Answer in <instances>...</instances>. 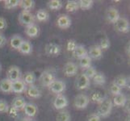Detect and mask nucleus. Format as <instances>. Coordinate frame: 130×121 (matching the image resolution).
<instances>
[{"mask_svg":"<svg viewBox=\"0 0 130 121\" xmlns=\"http://www.w3.org/2000/svg\"><path fill=\"white\" fill-rule=\"evenodd\" d=\"M27 95L29 98H39L41 96V92L39 90V88L35 86V85H30V86H27L26 89Z\"/></svg>","mask_w":130,"mask_h":121,"instance_id":"obj_15","label":"nucleus"},{"mask_svg":"<svg viewBox=\"0 0 130 121\" xmlns=\"http://www.w3.org/2000/svg\"><path fill=\"white\" fill-rule=\"evenodd\" d=\"M56 80L55 75L51 70H45L41 74V77L39 78L40 83L43 87H48L50 85Z\"/></svg>","mask_w":130,"mask_h":121,"instance_id":"obj_4","label":"nucleus"},{"mask_svg":"<svg viewBox=\"0 0 130 121\" xmlns=\"http://www.w3.org/2000/svg\"><path fill=\"white\" fill-rule=\"evenodd\" d=\"M19 111L15 109L14 107H9V110H8V115L10 117L13 118V119H17L18 117H19Z\"/></svg>","mask_w":130,"mask_h":121,"instance_id":"obj_42","label":"nucleus"},{"mask_svg":"<svg viewBox=\"0 0 130 121\" xmlns=\"http://www.w3.org/2000/svg\"><path fill=\"white\" fill-rule=\"evenodd\" d=\"M92 81L95 85L102 86V85H104L106 83V78L103 73H97L95 75V77L92 78Z\"/></svg>","mask_w":130,"mask_h":121,"instance_id":"obj_31","label":"nucleus"},{"mask_svg":"<svg viewBox=\"0 0 130 121\" xmlns=\"http://www.w3.org/2000/svg\"><path fill=\"white\" fill-rule=\"evenodd\" d=\"M26 103H27V102L23 96H17V97L14 98V99L12 100L11 107H14L15 109H16L18 111H20V110L24 109V107H25Z\"/></svg>","mask_w":130,"mask_h":121,"instance_id":"obj_19","label":"nucleus"},{"mask_svg":"<svg viewBox=\"0 0 130 121\" xmlns=\"http://www.w3.org/2000/svg\"><path fill=\"white\" fill-rule=\"evenodd\" d=\"M24 82L26 84V86H30V85H34L36 81H37V76H36L34 72L28 71L24 74L23 79Z\"/></svg>","mask_w":130,"mask_h":121,"instance_id":"obj_23","label":"nucleus"},{"mask_svg":"<svg viewBox=\"0 0 130 121\" xmlns=\"http://www.w3.org/2000/svg\"><path fill=\"white\" fill-rule=\"evenodd\" d=\"M0 71H1V65H0Z\"/></svg>","mask_w":130,"mask_h":121,"instance_id":"obj_47","label":"nucleus"},{"mask_svg":"<svg viewBox=\"0 0 130 121\" xmlns=\"http://www.w3.org/2000/svg\"><path fill=\"white\" fill-rule=\"evenodd\" d=\"M113 24L115 29L119 32L128 33L129 32V28H130L129 22L126 18L120 17Z\"/></svg>","mask_w":130,"mask_h":121,"instance_id":"obj_5","label":"nucleus"},{"mask_svg":"<svg viewBox=\"0 0 130 121\" xmlns=\"http://www.w3.org/2000/svg\"><path fill=\"white\" fill-rule=\"evenodd\" d=\"M25 33L28 37L31 38H36L39 36L40 28L38 27V25H37L36 24L28 25V26H27L25 28Z\"/></svg>","mask_w":130,"mask_h":121,"instance_id":"obj_17","label":"nucleus"},{"mask_svg":"<svg viewBox=\"0 0 130 121\" xmlns=\"http://www.w3.org/2000/svg\"><path fill=\"white\" fill-rule=\"evenodd\" d=\"M120 12L116 7H111L107 10L106 12V18L107 20L111 24H114L115 22L120 18Z\"/></svg>","mask_w":130,"mask_h":121,"instance_id":"obj_14","label":"nucleus"},{"mask_svg":"<svg viewBox=\"0 0 130 121\" xmlns=\"http://www.w3.org/2000/svg\"><path fill=\"white\" fill-rule=\"evenodd\" d=\"M0 91L5 94L12 92V82L7 78L0 80Z\"/></svg>","mask_w":130,"mask_h":121,"instance_id":"obj_20","label":"nucleus"},{"mask_svg":"<svg viewBox=\"0 0 130 121\" xmlns=\"http://www.w3.org/2000/svg\"><path fill=\"white\" fill-rule=\"evenodd\" d=\"M65 8H66V10L68 12H70V13L75 12V11H77L79 9L78 3V1H74V0L67 1Z\"/></svg>","mask_w":130,"mask_h":121,"instance_id":"obj_29","label":"nucleus"},{"mask_svg":"<svg viewBox=\"0 0 130 121\" xmlns=\"http://www.w3.org/2000/svg\"><path fill=\"white\" fill-rule=\"evenodd\" d=\"M7 27V22L5 18L0 16V31L6 29Z\"/></svg>","mask_w":130,"mask_h":121,"instance_id":"obj_44","label":"nucleus"},{"mask_svg":"<svg viewBox=\"0 0 130 121\" xmlns=\"http://www.w3.org/2000/svg\"><path fill=\"white\" fill-rule=\"evenodd\" d=\"M77 46H78V44H77V41H76L75 40L71 39V40H69L68 41H67L66 48L69 52H73Z\"/></svg>","mask_w":130,"mask_h":121,"instance_id":"obj_41","label":"nucleus"},{"mask_svg":"<svg viewBox=\"0 0 130 121\" xmlns=\"http://www.w3.org/2000/svg\"><path fill=\"white\" fill-rule=\"evenodd\" d=\"M126 102H127V97L122 93H120L118 95L114 96L112 100L113 105L116 107H124Z\"/></svg>","mask_w":130,"mask_h":121,"instance_id":"obj_24","label":"nucleus"},{"mask_svg":"<svg viewBox=\"0 0 130 121\" xmlns=\"http://www.w3.org/2000/svg\"><path fill=\"white\" fill-rule=\"evenodd\" d=\"M88 56L91 58V59H100L103 56V51L101 48L99 47V45H92L90 47Z\"/></svg>","mask_w":130,"mask_h":121,"instance_id":"obj_18","label":"nucleus"},{"mask_svg":"<svg viewBox=\"0 0 130 121\" xmlns=\"http://www.w3.org/2000/svg\"><path fill=\"white\" fill-rule=\"evenodd\" d=\"M9 107L8 102L5 99H0V113H7Z\"/></svg>","mask_w":130,"mask_h":121,"instance_id":"obj_40","label":"nucleus"},{"mask_svg":"<svg viewBox=\"0 0 130 121\" xmlns=\"http://www.w3.org/2000/svg\"><path fill=\"white\" fill-rule=\"evenodd\" d=\"M61 51V46L56 43H48L45 45L44 48V52L45 54L48 57H56L60 55Z\"/></svg>","mask_w":130,"mask_h":121,"instance_id":"obj_7","label":"nucleus"},{"mask_svg":"<svg viewBox=\"0 0 130 121\" xmlns=\"http://www.w3.org/2000/svg\"><path fill=\"white\" fill-rule=\"evenodd\" d=\"M87 121H101V118L96 113H92L87 116Z\"/></svg>","mask_w":130,"mask_h":121,"instance_id":"obj_43","label":"nucleus"},{"mask_svg":"<svg viewBox=\"0 0 130 121\" xmlns=\"http://www.w3.org/2000/svg\"><path fill=\"white\" fill-rule=\"evenodd\" d=\"M23 41H24V39L22 38L20 35H14L10 40V44L12 48L17 49L18 50Z\"/></svg>","mask_w":130,"mask_h":121,"instance_id":"obj_25","label":"nucleus"},{"mask_svg":"<svg viewBox=\"0 0 130 121\" xmlns=\"http://www.w3.org/2000/svg\"><path fill=\"white\" fill-rule=\"evenodd\" d=\"M7 43V38L4 37L3 34L0 33V47H3Z\"/></svg>","mask_w":130,"mask_h":121,"instance_id":"obj_45","label":"nucleus"},{"mask_svg":"<svg viewBox=\"0 0 130 121\" xmlns=\"http://www.w3.org/2000/svg\"><path fill=\"white\" fill-rule=\"evenodd\" d=\"M110 92H111V95H113L114 96L118 95H120V93H122L121 92V88L119 87L117 85L115 84L114 82L111 83V86H110Z\"/></svg>","mask_w":130,"mask_h":121,"instance_id":"obj_39","label":"nucleus"},{"mask_svg":"<svg viewBox=\"0 0 130 121\" xmlns=\"http://www.w3.org/2000/svg\"><path fill=\"white\" fill-rule=\"evenodd\" d=\"M20 3V0H5L4 1V7L10 10V9L19 7Z\"/></svg>","mask_w":130,"mask_h":121,"instance_id":"obj_36","label":"nucleus"},{"mask_svg":"<svg viewBox=\"0 0 130 121\" xmlns=\"http://www.w3.org/2000/svg\"><path fill=\"white\" fill-rule=\"evenodd\" d=\"M72 53H73V56L75 58H78V59H80V58L88 55V51L82 44H79V45L78 44V46L76 47V48Z\"/></svg>","mask_w":130,"mask_h":121,"instance_id":"obj_22","label":"nucleus"},{"mask_svg":"<svg viewBox=\"0 0 130 121\" xmlns=\"http://www.w3.org/2000/svg\"><path fill=\"white\" fill-rule=\"evenodd\" d=\"M7 78L10 80L11 82L22 79V72L19 66L12 65L8 69L7 73Z\"/></svg>","mask_w":130,"mask_h":121,"instance_id":"obj_6","label":"nucleus"},{"mask_svg":"<svg viewBox=\"0 0 130 121\" xmlns=\"http://www.w3.org/2000/svg\"><path fill=\"white\" fill-rule=\"evenodd\" d=\"M106 97L107 96L104 95L102 92H100V91H95V92L92 93L91 98H90V100H91L92 102H96V103L99 104V103H100V102L103 100H104Z\"/></svg>","mask_w":130,"mask_h":121,"instance_id":"obj_30","label":"nucleus"},{"mask_svg":"<svg viewBox=\"0 0 130 121\" xmlns=\"http://www.w3.org/2000/svg\"><path fill=\"white\" fill-rule=\"evenodd\" d=\"M53 107L56 110H62L66 107L69 104L67 98L63 95H57L54 100H53Z\"/></svg>","mask_w":130,"mask_h":121,"instance_id":"obj_10","label":"nucleus"},{"mask_svg":"<svg viewBox=\"0 0 130 121\" xmlns=\"http://www.w3.org/2000/svg\"><path fill=\"white\" fill-rule=\"evenodd\" d=\"M78 3L79 9H82L84 11L90 10L94 5V2L92 0H79Z\"/></svg>","mask_w":130,"mask_h":121,"instance_id":"obj_33","label":"nucleus"},{"mask_svg":"<svg viewBox=\"0 0 130 121\" xmlns=\"http://www.w3.org/2000/svg\"><path fill=\"white\" fill-rule=\"evenodd\" d=\"M26 89H27V86L22 79H20L12 82V92H14L15 94H22L25 92Z\"/></svg>","mask_w":130,"mask_h":121,"instance_id":"obj_16","label":"nucleus"},{"mask_svg":"<svg viewBox=\"0 0 130 121\" xmlns=\"http://www.w3.org/2000/svg\"><path fill=\"white\" fill-rule=\"evenodd\" d=\"M23 11H30L35 7V2L33 0H21L20 3V6Z\"/></svg>","mask_w":130,"mask_h":121,"instance_id":"obj_27","label":"nucleus"},{"mask_svg":"<svg viewBox=\"0 0 130 121\" xmlns=\"http://www.w3.org/2000/svg\"><path fill=\"white\" fill-rule=\"evenodd\" d=\"M18 20H19V22L22 25H24L27 27L28 25L33 24L36 18H35V15L31 11L22 10L19 14Z\"/></svg>","mask_w":130,"mask_h":121,"instance_id":"obj_2","label":"nucleus"},{"mask_svg":"<svg viewBox=\"0 0 130 121\" xmlns=\"http://www.w3.org/2000/svg\"><path fill=\"white\" fill-rule=\"evenodd\" d=\"M78 67L74 62H67L64 65L63 68V73L66 77H73L75 76L78 73Z\"/></svg>","mask_w":130,"mask_h":121,"instance_id":"obj_11","label":"nucleus"},{"mask_svg":"<svg viewBox=\"0 0 130 121\" xmlns=\"http://www.w3.org/2000/svg\"><path fill=\"white\" fill-rule=\"evenodd\" d=\"M18 50L24 55H29L32 53V44H31V42L28 41V40H24V41L22 42L21 45Z\"/></svg>","mask_w":130,"mask_h":121,"instance_id":"obj_21","label":"nucleus"},{"mask_svg":"<svg viewBox=\"0 0 130 121\" xmlns=\"http://www.w3.org/2000/svg\"><path fill=\"white\" fill-rule=\"evenodd\" d=\"M56 121H71V116L69 111H61L57 115Z\"/></svg>","mask_w":130,"mask_h":121,"instance_id":"obj_35","label":"nucleus"},{"mask_svg":"<svg viewBox=\"0 0 130 121\" xmlns=\"http://www.w3.org/2000/svg\"><path fill=\"white\" fill-rule=\"evenodd\" d=\"M23 110L26 117H29V118H34L38 113L37 106L34 103H32V102H27Z\"/></svg>","mask_w":130,"mask_h":121,"instance_id":"obj_12","label":"nucleus"},{"mask_svg":"<svg viewBox=\"0 0 130 121\" xmlns=\"http://www.w3.org/2000/svg\"><path fill=\"white\" fill-rule=\"evenodd\" d=\"M83 74L86 75L90 80H91V79H92L94 77H95V75L97 74V71H96V70L95 68H94V67L90 66V67H88L87 69L85 70Z\"/></svg>","mask_w":130,"mask_h":121,"instance_id":"obj_37","label":"nucleus"},{"mask_svg":"<svg viewBox=\"0 0 130 121\" xmlns=\"http://www.w3.org/2000/svg\"><path fill=\"white\" fill-rule=\"evenodd\" d=\"M111 44H110V40L107 37H104L100 40V47L101 48V50H107V49H108V48L110 47Z\"/></svg>","mask_w":130,"mask_h":121,"instance_id":"obj_38","label":"nucleus"},{"mask_svg":"<svg viewBox=\"0 0 130 121\" xmlns=\"http://www.w3.org/2000/svg\"><path fill=\"white\" fill-rule=\"evenodd\" d=\"M115 84H116L120 88H124V87H128V78L125 77L124 75H120L118 77H116L113 82Z\"/></svg>","mask_w":130,"mask_h":121,"instance_id":"obj_28","label":"nucleus"},{"mask_svg":"<svg viewBox=\"0 0 130 121\" xmlns=\"http://www.w3.org/2000/svg\"><path fill=\"white\" fill-rule=\"evenodd\" d=\"M112 107H113L112 100L108 97H106L100 103H99L96 114L100 118H106L110 115L111 111H112Z\"/></svg>","mask_w":130,"mask_h":121,"instance_id":"obj_1","label":"nucleus"},{"mask_svg":"<svg viewBox=\"0 0 130 121\" xmlns=\"http://www.w3.org/2000/svg\"><path fill=\"white\" fill-rule=\"evenodd\" d=\"M79 66L83 70L87 69L88 67L91 66V58L88 55L85 56L79 59Z\"/></svg>","mask_w":130,"mask_h":121,"instance_id":"obj_34","label":"nucleus"},{"mask_svg":"<svg viewBox=\"0 0 130 121\" xmlns=\"http://www.w3.org/2000/svg\"><path fill=\"white\" fill-rule=\"evenodd\" d=\"M47 6L50 10L57 11V10H60L62 7L63 4H62V2L60 1V0H51V1L48 2Z\"/></svg>","mask_w":130,"mask_h":121,"instance_id":"obj_32","label":"nucleus"},{"mask_svg":"<svg viewBox=\"0 0 130 121\" xmlns=\"http://www.w3.org/2000/svg\"><path fill=\"white\" fill-rule=\"evenodd\" d=\"M50 91L56 95H61V93H63L66 91V83L61 80H55L50 86L48 87Z\"/></svg>","mask_w":130,"mask_h":121,"instance_id":"obj_9","label":"nucleus"},{"mask_svg":"<svg viewBox=\"0 0 130 121\" xmlns=\"http://www.w3.org/2000/svg\"><path fill=\"white\" fill-rule=\"evenodd\" d=\"M35 18H37V20L40 22H46L49 19V14L44 9H40L37 11Z\"/></svg>","mask_w":130,"mask_h":121,"instance_id":"obj_26","label":"nucleus"},{"mask_svg":"<svg viewBox=\"0 0 130 121\" xmlns=\"http://www.w3.org/2000/svg\"><path fill=\"white\" fill-rule=\"evenodd\" d=\"M90 85H91V80L83 73L78 76L75 82V87L77 90L82 91V90L87 89L90 87Z\"/></svg>","mask_w":130,"mask_h":121,"instance_id":"obj_8","label":"nucleus"},{"mask_svg":"<svg viewBox=\"0 0 130 121\" xmlns=\"http://www.w3.org/2000/svg\"><path fill=\"white\" fill-rule=\"evenodd\" d=\"M20 121H36L33 118H29V117H24L22 118Z\"/></svg>","mask_w":130,"mask_h":121,"instance_id":"obj_46","label":"nucleus"},{"mask_svg":"<svg viewBox=\"0 0 130 121\" xmlns=\"http://www.w3.org/2000/svg\"><path fill=\"white\" fill-rule=\"evenodd\" d=\"M57 26L61 29H67L71 26V19L69 15L62 14L58 16L57 20Z\"/></svg>","mask_w":130,"mask_h":121,"instance_id":"obj_13","label":"nucleus"},{"mask_svg":"<svg viewBox=\"0 0 130 121\" xmlns=\"http://www.w3.org/2000/svg\"><path fill=\"white\" fill-rule=\"evenodd\" d=\"M89 102H90V98L87 95H84V94H79V95L74 97V106L77 109L83 110L87 108Z\"/></svg>","mask_w":130,"mask_h":121,"instance_id":"obj_3","label":"nucleus"}]
</instances>
